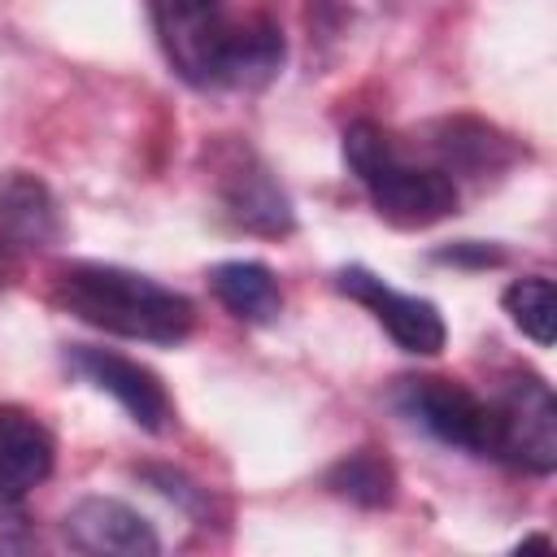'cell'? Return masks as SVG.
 <instances>
[{"label": "cell", "instance_id": "obj_1", "mask_svg": "<svg viewBox=\"0 0 557 557\" xmlns=\"http://www.w3.org/2000/svg\"><path fill=\"white\" fill-rule=\"evenodd\" d=\"M52 300L109 335L122 339H144V344H178L191 335L196 309L183 292L126 270V265H104V261H70L52 278Z\"/></svg>", "mask_w": 557, "mask_h": 557}, {"label": "cell", "instance_id": "obj_2", "mask_svg": "<svg viewBox=\"0 0 557 557\" xmlns=\"http://www.w3.org/2000/svg\"><path fill=\"white\" fill-rule=\"evenodd\" d=\"M344 165L357 174L379 218L400 231H426L453 218L461 205L457 178H448L440 165H409L392 135L374 122H352L344 131Z\"/></svg>", "mask_w": 557, "mask_h": 557}, {"label": "cell", "instance_id": "obj_3", "mask_svg": "<svg viewBox=\"0 0 557 557\" xmlns=\"http://www.w3.org/2000/svg\"><path fill=\"white\" fill-rule=\"evenodd\" d=\"M392 405L431 440L474 457H492V444H496L492 400L474 396L466 383L440 379V374H409L392 387Z\"/></svg>", "mask_w": 557, "mask_h": 557}, {"label": "cell", "instance_id": "obj_4", "mask_svg": "<svg viewBox=\"0 0 557 557\" xmlns=\"http://www.w3.org/2000/svg\"><path fill=\"white\" fill-rule=\"evenodd\" d=\"M152 26L170 70L191 87H222L235 26L222 0H152Z\"/></svg>", "mask_w": 557, "mask_h": 557}, {"label": "cell", "instance_id": "obj_5", "mask_svg": "<svg viewBox=\"0 0 557 557\" xmlns=\"http://www.w3.org/2000/svg\"><path fill=\"white\" fill-rule=\"evenodd\" d=\"M492 418H496L492 457L522 466L531 474L557 470V400L544 379L535 374L509 379L492 400Z\"/></svg>", "mask_w": 557, "mask_h": 557}, {"label": "cell", "instance_id": "obj_6", "mask_svg": "<svg viewBox=\"0 0 557 557\" xmlns=\"http://www.w3.org/2000/svg\"><path fill=\"white\" fill-rule=\"evenodd\" d=\"M213 183H218V200L235 226L265 235V239L296 231V209H292L287 191L278 187V178L252 148L222 144L213 157Z\"/></svg>", "mask_w": 557, "mask_h": 557}, {"label": "cell", "instance_id": "obj_7", "mask_svg": "<svg viewBox=\"0 0 557 557\" xmlns=\"http://www.w3.org/2000/svg\"><path fill=\"white\" fill-rule=\"evenodd\" d=\"M335 287H339L348 300H357L361 309H370L374 322L396 339V348H405V352H413V357H435V352L444 348L448 326H444V313H440L431 300L405 296V292L387 287V283H383L374 270H366V265H344V270L335 274Z\"/></svg>", "mask_w": 557, "mask_h": 557}, {"label": "cell", "instance_id": "obj_8", "mask_svg": "<svg viewBox=\"0 0 557 557\" xmlns=\"http://www.w3.org/2000/svg\"><path fill=\"white\" fill-rule=\"evenodd\" d=\"M65 366L83 383H91L96 392H109L131 413L135 426H144V431H165L170 426L174 400H170L165 383L148 366H139V361H131L122 352H109V348H91V344L65 348Z\"/></svg>", "mask_w": 557, "mask_h": 557}, {"label": "cell", "instance_id": "obj_9", "mask_svg": "<svg viewBox=\"0 0 557 557\" xmlns=\"http://www.w3.org/2000/svg\"><path fill=\"white\" fill-rule=\"evenodd\" d=\"M61 535L70 548L91 557H157L161 540L144 513L113 496H83L65 509Z\"/></svg>", "mask_w": 557, "mask_h": 557}, {"label": "cell", "instance_id": "obj_10", "mask_svg": "<svg viewBox=\"0 0 557 557\" xmlns=\"http://www.w3.org/2000/svg\"><path fill=\"white\" fill-rule=\"evenodd\" d=\"M52 466L57 444L48 426L17 405H0V496H26L52 474Z\"/></svg>", "mask_w": 557, "mask_h": 557}, {"label": "cell", "instance_id": "obj_11", "mask_svg": "<svg viewBox=\"0 0 557 557\" xmlns=\"http://www.w3.org/2000/svg\"><path fill=\"white\" fill-rule=\"evenodd\" d=\"M435 152H440V170L453 174H470L483 178L487 170H505L513 161V144L509 135H500L492 122L479 117H448L435 126Z\"/></svg>", "mask_w": 557, "mask_h": 557}, {"label": "cell", "instance_id": "obj_12", "mask_svg": "<svg viewBox=\"0 0 557 557\" xmlns=\"http://www.w3.org/2000/svg\"><path fill=\"white\" fill-rule=\"evenodd\" d=\"M0 235L17 248H48L61 235L57 200L35 174H9L0 183Z\"/></svg>", "mask_w": 557, "mask_h": 557}, {"label": "cell", "instance_id": "obj_13", "mask_svg": "<svg viewBox=\"0 0 557 557\" xmlns=\"http://www.w3.org/2000/svg\"><path fill=\"white\" fill-rule=\"evenodd\" d=\"M209 287L213 296L222 300V309L239 322H252V326H265L283 313V292H278V278L270 265L261 261H218L209 270Z\"/></svg>", "mask_w": 557, "mask_h": 557}, {"label": "cell", "instance_id": "obj_14", "mask_svg": "<svg viewBox=\"0 0 557 557\" xmlns=\"http://www.w3.org/2000/svg\"><path fill=\"white\" fill-rule=\"evenodd\" d=\"M283 30L270 17H252L235 26L231 52H226V70H222V87H265L278 65H283Z\"/></svg>", "mask_w": 557, "mask_h": 557}, {"label": "cell", "instance_id": "obj_15", "mask_svg": "<svg viewBox=\"0 0 557 557\" xmlns=\"http://www.w3.org/2000/svg\"><path fill=\"white\" fill-rule=\"evenodd\" d=\"M326 487L361 509H387L396 500V470L374 448H361L326 470Z\"/></svg>", "mask_w": 557, "mask_h": 557}, {"label": "cell", "instance_id": "obj_16", "mask_svg": "<svg viewBox=\"0 0 557 557\" xmlns=\"http://www.w3.org/2000/svg\"><path fill=\"white\" fill-rule=\"evenodd\" d=\"M500 305H505L509 322H513L527 339H535L540 348L553 344V335H557V292H553V278H548V274L513 278V283L505 287Z\"/></svg>", "mask_w": 557, "mask_h": 557}, {"label": "cell", "instance_id": "obj_17", "mask_svg": "<svg viewBox=\"0 0 557 557\" xmlns=\"http://www.w3.org/2000/svg\"><path fill=\"white\" fill-rule=\"evenodd\" d=\"M139 474H144L161 496H170L174 505H183L191 518H205V513H209V487H200V483L183 479L178 470H170V466H144Z\"/></svg>", "mask_w": 557, "mask_h": 557}, {"label": "cell", "instance_id": "obj_18", "mask_svg": "<svg viewBox=\"0 0 557 557\" xmlns=\"http://www.w3.org/2000/svg\"><path fill=\"white\" fill-rule=\"evenodd\" d=\"M30 548H35V527H30L26 509L13 505V496H0V557L30 553Z\"/></svg>", "mask_w": 557, "mask_h": 557}, {"label": "cell", "instance_id": "obj_19", "mask_svg": "<svg viewBox=\"0 0 557 557\" xmlns=\"http://www.w3.org/2000/svg\"><path fill=\"white\" fill-rule=\"evenodd\" d=\"M435 261H453V265H496V261H505V252H500V248H487V244L466 239V244L440 248V252H435Z\"/></svg>", "mask_w": 557, "mask_h": 557}, {"label": "cell", "instance_id": "obj_20", "mask_svg": "<svg viewBox=\"0 0 557 557\" xmlns=\"http://www.w3.org/2000/svg\"><path fill=\"white\" fill-rule=\"evenodd\" d=\"M518 548H553V540H548V535H527Z\"/></svg>", "mask_w": 557, "mask_h": 557}]
</instances>
